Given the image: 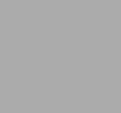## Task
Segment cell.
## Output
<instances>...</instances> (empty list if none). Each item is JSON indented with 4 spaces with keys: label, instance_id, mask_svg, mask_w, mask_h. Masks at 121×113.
I'll return each instance as SVG.
<instances>
[]
</instances>
